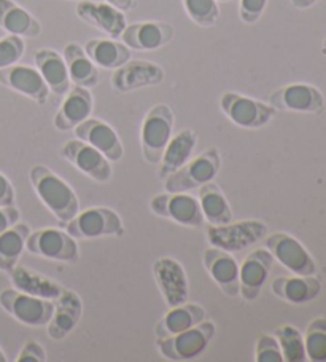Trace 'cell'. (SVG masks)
I'll list each match as a JSON object with an SVG mask.
<instances>
[{"instance_id":"26","label":"cell","mask_w":326,"mask_h":362,"mask_svg":"<svg viewBox=\"0 0 326 362\" xmlns=\"http://www.w3.org/2000/svg\"><path fill=\"white\" fill-rule=\"evenodd\" d=\"M271 289L275 296L282 300L293 305H301L312 302L317 298L320 291H322V283L320 279L310 276H301V274H294V276H282L272 281Z\"/></svg>"},{"instance_id":"22","label":"cell","mask_w":326,"mask_h":362,"mask_svg":"<svg viewBox=\"0 0 326 362\" xmlns=\"http://www.w3.org/2000/svg\"><path fill=\"white\" fill-rule=\"evenodd\" d=\"M81 310H83V305L80 297L72 291H62L54 303L52 320L47 324L49 339L54 341L64 340L77 327Z\"/></svg>"},{"instance_id":"16","label":"cell","mask_w":326,"mask_h":362,"mask_svg":"<svg viewBox=\"0 0 326 362\" xmlns=\"http://www.w3.org/2000/svg\"><path fill=\"white\" fill-rule=\"evenodd\" d=\"M73 133L77 139L97 148L109 161H120L123 158L124 148L120 137L105 122L97 118H86L83 123L73 128Z\"/></svg>"},{"instance_id":"30","label":"cell","mask_w":326,"mask_h":362,"mask_svg":"<svg viewBox=\"0 0 326 362\" xmlns=\"http://www.w3.org/2000/svg\"><path fill=\"white\" fill-rule=\"evenodd\" d=\"M199 204L204 221L209 222V226H224L233 221V211L228 199L215 182L199 187Z\"/></svg>"},{"instance_id":"3","label":"cell","mask_w":326,"mask_h":362,"mask_svg":"<svg viewBox=\"0 0 326 362\" xmlns=\"http://www.w3.org/2000/svg\"><path fill=\"white\" fill-rule=\"evenodd\" d=\"M222 157L218 148H207L199 157L193 158L164 179V189L171 193L188 192L199 189L204 184L212 182L220 171Z\"/></svg>"},{"instance_id":"14","label":"cell","mask_w":326,"mask_h":362,"mask_svg":"<svg viewBox=\"0 0 326 362\" xmlns=\"http://www.w3.org/2000/svg\"><path fill=\"white\" fill-rule=\"evenodd\" d=\"M61 155L87 177L97 182H107L111 177L110 161L90 144L80 139L67 141L61 148Z\"/></svg>"},{"instance_id":"35","label":"cell","mask_w":326,"mask_h":362,"mask_svg":"<svg viewBox=\"0 0 326 362\" xmlns=\"http://www.w3.org/2000/svg\"><path fill=\"white\" fill-rule=\"evenodd\" d=\"M304 348L307 359L313 362H326V317H315L307 326L304 335Z\"/></svg>"},{"instance_id":"1","label":"cell","mask_w":326,"mask_h":362,"mask_svg":"<svg viewBox=\"0 0 326 362\" xmlns=\"http://www.w3.org/2000/svg\"><path fill=\"white\" fill-rule=\"evenodd\" d=\"M30 184L43 204L61 223H66L78 214L80 203L71 185L49 168L37 165L29 173Z\"/></svg>"},{"instance_id":"33","label":"cell","mask_w":326,"mask_h":362,"mask_svg":"<svg viewBox=\"0 0 326 362\" xmlns=\"http://www.w3.org/2000/svg\"><path fill=\"white\" fill-rule=\"evenodd\" d=\"M8 273L16 289L28 292V294L43 298H58V296L62 292L52 281H47L45 278H42L39 274L29 272L23 267L16 265Z\"/></svg>"},{"instance_id":"2","label":"cell","mask_w":326,"mask_h":362,"mask_svg":"<svg viewBox=\"0 0 326 362\" xmlns=\"http://www.w3.org/2000/svg\"><path fill=\"white\" fill-rule=\"evenodd\" d=\"M174 131V112L167 104H158L150 109L143 118L140 142L142 155L150 165H158Z\"/></svg>"},{"instance_id":"10","label":"cell","mask_w":326,"mask_h":362,"mask_svg":"<svg viewBox=\"0 0 326 362\" xmlns=\"http://www.w3.org/2000/svg\"><path fill=\"white\" fill-rule=\"evenodd\" d=\"M265 245L274 260L294 274L310 276L317 273V264L301 243L288 233H272L265 238Z\"/></svg>"},{"instance_id":"39","label":"cell","mask_w":326,"mask_h":362,"mask_svg":"<svg viewBox=\"0 0 326 362\" xmlns=\"http://www.w3.org/2000/svg\"><path fill=\"white\" fill-rule=\"evenodd\" d=\"M267 0H241L239 16L243 23L253 24L265 13Z\"/></svg>"},{"instance_id":"24","label":"cell","mask_w":326,"mask_h":362,"mask_svg":"<svg viewBox=\"0 0 326 362\" xmlns=\"http://www.w3.org/2000/svg\"><path fill=\"white\" fill-rule=\"evenodd\" d=\"M35 67L45 80L49 91L56 96H64L71 90V77L62 56L49 48H42L35 53Z\"/></svg>"},{"instance_id":"40","label":"cell","mask_w":326,"mask_h":362,"mask_svg":"<svg viewBox=\"0 0 326 362\" xmlns=\"http://www.w3.org/2000/svg\"><path fill=\"white\" fill-rule=\"evenodd\" d=\"M16 361L18 362H45L47 361L45 349H43L40 343L30 340L23 346Z\"/></svg>"},{"instance_id":"12","label":"cell","mask_w":326,"mask_h":362,"mask_svg":"<svg viewBox=\"0 0 326 362\" xmlns=\"http://www.w3.org/2000/svg\"><path fill=\"white\" fill-rule=\"evenodd\" d=\"M269 104L275 110L299 112V114H318L325 107L322 91L307 83H291L282 86L269 98Z\"/></svg>"},{"instance_id":"27","label":"cell","mask_w":326,"mask_h":362,"mask_svg":"<svg viewBox=\"0 0 326 362\" xmlns=\"http://www.w3.org/2000/svg\"><path fill=\"white\" fill-rule=\"evenodd\" d=\"M205 320V310L196 303H181L162 316V320L156 324V339H166L183 330L198 326Z\"/></svg>"},{"instance_id":"41","label":"cell","mask_w":326,"mask_h":362,"mask_svg":"<svg viewBox=\"0 0 326 362\" xmlns=\"http://www.w3.org/2000/svg\"><path fill=\"white\" fill-rule=\"evenodd\" d=\"M18 219H20V211L15 206H4V208H0V233H4L5 230L15 226Z\"/></svg>"},{"instance_id":"37","label":"cell","mask_w":326,"mask_h":362,"mask_svg":"<svg viewBox=\"0 0 326 362\" xmlns=\"http://www.w3.org/2000/svg\"><path fill=\"white\" fill-rule=\"evenodd\" d=\"M24 49H26V43L23 37L8 34L0 39V69L18 64V61L23 58Z\"/></svg>"},{"instance_id":"4","label":"cell","mask_w":326,"mask_h":362,"mask_svg":"<svg viewBox=\"0 0 326 362\" xmlns=\"http://www.w3.org/2000/svg\"><path fill=\"white\" fill-rule=\"evenodd\" d=\"M213 335H215V324L204 320L198 326L186 329L183 332L158 339L156 346L169 361H191L205 351Z\"/></svg>"},{"instance_id":"31","label":"cell","mask_w":326,"mask_h":362,"mask_svg":"<svg viewBox=\"0 0 326 362\" xmlns=\"http://www.w3.org/2000/svg\"><path fill=\"white\" fill-rule=\"evenodd\" d=\"M85 52L94 64L104 69H118L131 59V48L114 39H91Z\"/></svg>"},{"instance_id":"13","label":"cell","mask_w":326,"mask_h":362,"mask_svg":"<svg viewBox=\"0 0 326 362\" xmlns=\"http://www.w3.org/2000/svg\"><path fill=\"white\" fill-rule=\"evenodd\" d=\"M166 74L162 67L150 61H128L115 69L111 76V86L120 93H129L147 86H156L164 82Z\"/></svg>"},{"instance_id":"6","label":"cell","mask_w":326,"mask_h":362,"mask_svg":"<svg viewBox=\"0 0 326 362\" xmlns=\"http://www.w3.org/2000/svg\"><path fill=\"white\" fill-rule=\"evenodd\" d=\"M66 232L75 240H96L100 236H121L124 227L114 209L91 208L68 221Z\"/></svg>"},{"instance_id":"38","label":"cell","mask_w":326,"mask_h":362,"mask_svg":"<svg viewBox=\"0 0 326 362\" xmlns=\"http://www.w3.org/2000/svg\"><path fill=\"white\" fill-rule=\"evenodd\" d=\"M255 361L256 362H284V356H282V349L275 337L261 334L258 339H256Z\"/></svg>"},{"instance_id":"36","label":"cell","mask_w":326,"mask_h":362,"mask_svg":"<svg viewBox=\"0 0 326 362\" xmlns=\"http://www.w3.org/2000/svg\"><path fill=\"white\" fill-rule=\"evenodd\" d=\"M186 15L203 28H212L218 23L220 8L217 0H183Z\"/></svg>"},{"instance_id":"9","label":"cell","mask_w":326,"mask_h":362,"mask_svg":"<svg viewBox=\"0 0 326 362\" xmlns=\"http://www.w3.org/2000/svg\"><path fill=\"white\" fill-rule=\"evenodd\" d=\"M150 209L156 216L166 217L183 227L198 228L204 226V216L199 202L186 192H167L164 195H156L150 202Z\"/></svg>"},{"instance_id":"28","label":"cell","mask_w":326,"mask_h":362,"mask_svg":"<svg viewBox=\"0 0 326 362\" xmlns=\"http://www.w3.org/2000/svg\"><path fill=\"white\" fill-rule=\"evenodd\" d=\"M62 58L66 61L68 77L73 85L83 86V88H92L99 83V69L86 54L85 48L78 43H68L64 48Z\"/></svg>"},{"instance_id":"8","label":"cell","mask_w":326,"mask_h":362,"mask_svg":"<svg viewBox=\"0 0 326 362\" xmlns=\"http://www.w3.org/2000/svg\"><path fill=\"white\" fill-rule=\"evenodd\" d=\"M223 114L241 128H261L272 120L275 110L271 104H265L258 99L228 91L220 99Z\"/></svg>"},{"instance_id":"45","label":"cell","mask_w":326,"mask_h":362,"mask_svg":"<svg viewBox=\"0 0 326 362\" xmlns=\"http://www.w3.org/2000/svg\"><path fill=\"white\" fill-rule=\"evenodd\" d=\"M5 361H7V356H5V353L0 349V362H5Z\"/></svg>"},{"instance_id":"32","label":"cell","mask_w":326,"mask_h":362,"mask_svg":"<svg viewBox=\"0 0 326 362\" xmlns=\"http://www.w3.org/2000/svg\"><path fill=\"white\" fill-rule=\"evenodd\" d=\"M30 228L28 223H15L0 233V270L10 272L18 265L21 254L26 249Z\"/></svg>"},{"instance_id":"34","label":"cell","mask_w":326,"mask_h":362,"mask_svg":"<svg viewBox=\"0 0 326 362\" xmlns=\"http://www.w3.org/2000/svg\"><path fill=\"white\" fill-rule=\"evenodd\" d=\"M274 334L279 341L285 362H303L307 359L304 339L296 327L285 324V326L275 329Z\"/></svg>"},{"instance_id":"23","label":"cell","mask_w":326,"mask_h":362,"mask_svg":"<svg viewBox=\"0 0 326 362\" xmlns=\"http://www.w3.org/2000/svg\"><path fill=\"white\" fill-rule=\"evenodd\" d=\"M92 95L87 88L75 85L67 91V96L62 101L58 114L54 117V127L59 131H71L86 118H90L92 112Z\"/></svg>"},{"instance_id":"18","label":"cell","mask_w":326,"mask_h":362,"mask_svg":"<svg viewBox=\"0 0 326 362\" xmlns=\"http://www.w3.org/2000/svg\"><path fill=\"white\" fill-rule=\"evenodd\" d=\"M174 37V28L164 21H142L133 23L124 28L123 43L137 52H155L159 49Z\"/></svg>"},{"instance_id":"19","label":"cell","mask_w":326,"mask_h":362,"mask_svg":"<svg viewBox=\"0 0 326 362\" xmlns=\"http://www.w3.org/2000/svg\"><path fill=\"white\" fill-rule=\"evenodd\" d=\"M0 85L7 86V88L20 93L23 96H28L39 104H45L49 95L48 85L40 76V72L29 66L13 64L0 69Z\"/></svg>"},{"instance_id":"7","label":"cell","mask_w":326,"mask_h":362,"mask_svg":"<svg viewBox=\"0 0 326 362\" xmlns=\"http://www.w3.org/2000/svg\"><path fill=\"white\" fill-rule=\"evenodd\" d=\"M205 233L213 247L223 249L227 252H237L265 240L267 226L261 221L229 222L224 226H210Z\"/></svg>"},{"instance_id":"25","label":"cell","mask_w":326,"mask_h":362,"mask_svg":"<svg viewBox=\"0 0 326 362\" xmlns=\"http://www.w3.org/2000/svg\"><path fill=\"white\" fill-rule=\"evenodd\" d=\"M198 136L193 129H181L180 133L171 137L162 158L159 161L158 177L164 180L177 170H180L186 161L191 160V155L196 147Z\"/></svg>"},{"instance_id":"15","label":"cell","mask_w":326,"mask_h":362,"mask_svg":"<svg viewBox=\"0 0 326 362\" xmlns=\"http://www.w3.org/2000/svg\"><path fill=\"white\" fill-rule=\"evenodd\" d=\"M153 276L169 307H177L188 300L190 284L183 267L177 260L171 257L156 260L153 264Z\"/></svg>"},{"instance_id":"5","label":"cell","mask_w":326,"mask_h":362,"mask_svg":"<svg viewBox=\"0 0 326 362\" xmlns=\"http://www.w3.org/2000/svg\"><path fill=\"white\" fill-rule=\"evenodd\" d=\"M0 307L16 321L30 327L47 326L54 311V303L49 298L16 289H4L0 292Z\"/></svg>"},{"instance_id":"17","label":"cell","mask_w":326,"mask_h":362,"mask_svg":"<svg viewBox=\"0 0 326 362\" xmlns=\"http://www.w3.org/2000/svg\"><path fill=\"white\" fill-rule=\"evenodd\" d=\"M274 264L272 254L267 249H255L239 267V294L252 302L260 296Z\"/></svg>"},{"instance_id":"46","label":"cell","mask_w":326,"mask_h":362,"mask_svg":"<svg viewBox=\"0 0 326 362\" xmlns=\"http://www.w3.org/2000/svg\"><path fill=\"white\" fill-rule=\"evenodd\" d=\"M322 53H323V54H326V39H325V42H323V47H322Z\"/></svg>"},{"instance_id":"44","label":"cell","mask_w":326,"mask_h":362,"mask_svg":"<svg viewBox=\"0 0 326 362\" xmlns=\"http://www.w3.org/2000/svg\"><path fill=\"white\" fill-rule=\"evenodd\" d=\"M315 2H317V0H291V5H293V7L299 8V10H304V8L312 7V5Z\"/></svg>"},{"instance_id":"20","label":"cell","mask_w":326,"mask_h":362,"mask_svg":"<svg viewBox=\"0 0 326 362\" xmlns=\"http://www.w3.org/2000/svg\"><path fill=\"white\" fill-rule=\"evenodd\" d=\"M77 15L90 26L102 30L111 39L121 37L124 28L128 26L124 11L115 8L114 5L104 2H91V0H80L77 4Z\"/></svg>"},{"instance_id":"29","label":"cell","mask_w":326,"mask_h":362,"mask_svg":"<svg viewBox=\"0 0 326 362\" xmlns=\"http://www.w3.org/2000/svg\"><path fill=\"white\" fill-rule=\"evenodd\" d=\"M0 28L11 35L18 37H39L42 26L39 20L20 7L15 0H0Z\"/></svg>"},{"instance_id":"11","label":"cell","mask_w":326,"mask_h":362,"mask_svg":"<svg viewBox=\"0 0 326 362\" xmlns=\"http://www.w3.org/2000/svg\"><path fill=\"white\" fill-rule=\"evenodd\" d=\"M26 249L40 257L58 262H75L78 259L77 241L67 232L56 228H43L30 233Z\"/></svg>"},{"instance_id":"43","label":"cell","mask_w":326,"mask_h":362,"mask_svg":"<svg viewBox=\"0 0 326 362\" xmlns=\"http://www.w3.org/2000/svg\"><path fill=\"white\" fill-rule=\"evenodd\" d=\"M107 4L114 5L115 8L121 10V11H129V10L134 8L135 0H107Z\"/></svg>"},{"instance_id":"21","label":"cell","mask_w":326,"mask_h":362,"mask_svg":"<svg viewBox=\"0 0 326 362\" xmlns=\"http://www.w3.org/2000/svg\"><path fill=\"white\" fill-rule=\"evenodd\" d=\"M203 262L205 270L223 291V294L228 297L239 296V265L233 255L212 246L204 251Z\"/></svg>"},{"instance_id":"47","label":"cell","mask_w":326,"mask_h":362,"mask_svg":"<svg viewBox=\"0 0 326 362\" xmlns=\"http://www.w3.org/2000/svg\"><path fill=\"white\" fill-rule=\"evenodd\" d=\"M217 2H231V0H217Z\"/></svg>"},{"instance_id":"42","label":"cell","mask_w":326,"mask_h":362,"mask_svg":"<svg viewBox=\"0 0 326 362\" xmlns=\"http://www.w3.org/2000/svg\"><path fill=\"white\" fill-rule=\"evenodd\" d=\"M15 203V190L10 180L0 173V208L4 206H13Z\"/></svg>"}]
</instances>
